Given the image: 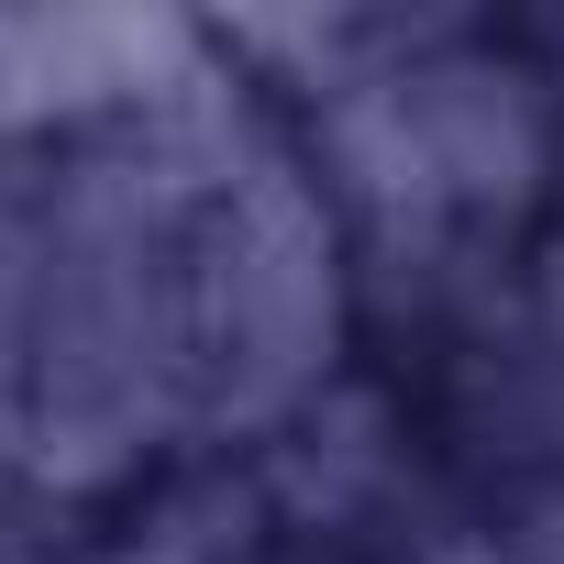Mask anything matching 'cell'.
Listing matches in <instances>:
<instances>
[{"mask_svg": "<svg viewBox=\"0 0 564 564\" xmlns=\"http://www.w3.org/2000/svg\"><path fill=\"white\" fill-rule=\"evenodd\" d=\"M388 89L421 133V166L465 232H520L564 177V100L531 45H498L476 23H421L388 56Z\"/></svg>", "mask_w": 564, "mask_h": 564, "instance_id": "obj_3", "label": "cell"}, {"mask_svg": "<svg viewBox=\"0 0 564 564\" xmlns=\"http://www.w3.org/2000/svg\"><path fill=\"white\" fill-rule=\"evenodd\" d=\"M210 56L177 12H0V155H34L45 133L89 144L155 111Z\"/></svg>", "mask_w": 564, "mask_h": 564, "instance_id": "obj_4", "label": "cell"}, {"mask_svg": "<svg viewBox=\"0 0 564 564\" xmlns=\"http://www.w3.org/2000/svg\"><path fill=\"white\" fill-rule=\"evenodd\" d=\"M34 322H45V166L0 155V465L34 410Z\"/></svg>", "mask_w": 564, "mask_h": 564, "instance_id": "obj_5", "label": "cell"}, {"mask_svg": "<svg viewBox=\"0 0 564 564\" xmlns=\"http://www.w3.org/2000/svg\"><path fill=\"white\" fill-rule=\"evenodd\" d=\"M188 221L199 210H177L122 133H89L45 166V322L12 454L34 498H111L166 432L199 421Z\"/></svg>", "mask_w": 564, "mask_h": 564, "instance_id": "obj_1", "label": "cell"}, {"mask_svg": "<svg viewBox=\"0 0 564 564\" xmlns=\"http://www.w3.org/2000/svg\"><path fill=\"white\" fill-rule=\"evenodd\" d=\"M531 56H542V78H553V100H564V12H553V23L531 34Z\"/></svg>", "mask_w": 564, "mask_h": 564, "instance_id": "obj_6", "label": "cell"}, {"mask_svg": "<svg viewBox=\"0 0 564 564\" xmlns=\"http://www.w3.org/2000/svg\"><path fill=\"white\" fill-rule=\"evenodd\" d=\"M366 322L355 232L300 155H276L188 221V344H199V443H276L344 388Z\"/></svg>", "mask_w": 564, "mask_h": 564, "instance_id": "obj_2", "label": "cell"}]
</instances>
